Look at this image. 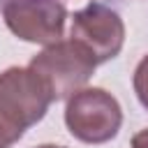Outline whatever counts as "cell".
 Returning a JSON list of instances; mask_svg holds the SVG:
<instances>
[{
    "label": "cell",
    "instance_id": "1",
    "mask_svg": "<svg viewBox=\"0 0 148 148\" xmlns=\"http://www.w3.org/2000/svg\"><path fill=\"white\" fill-rule=\"evenodd\" d=\"M53 102L44 81L30 67H9L0 74V148L14 146L39 123Z\"/></svg>",
    "mask_w": 148,
    "mask_h": 148
},
{
    "label": "cell",
    "instance_id": "2",
    "mask_svg": "<svg viewBox=\"0 0 148 148\" xmlns=\"http://www.w3.org/2000/svg\"><path fill=\"white\" fill-rule=\"evenodd\" d=\"M28 67L44 81L56 102V99H69L74 92L83 90V86L88 83V79L97 67V60L83 44L69 37L49 44L42 53H37L30 60Z\"/></svg>",
    "mask_w": 148,
    "mask_h": 148
},
{
    "label": "cell",
    "instance_id": "3",
    "mask_svg": "<svg viewBox=\"0 0 148 148\" xmlns=\"http://www.w3.org/2000/svg\"><path fill=\"white\" fill-rule=\"evenodd\" d=\"M65 123L79 141L104 143L118 134L123 111L118 99L104 88H83L67 99Z\"/></svg>",
    "mask_w": 148,
    "mask_h": 148
},
{
    "label": "cell",
    "instance_id": "4",
    "mask_svg": "<svg viewBox=\"0 0 148 148\" xmlns=\"http://www.w3.org/2000/svg\"><path fill=\"white\" fill-rule=\"evenodd\" d=\"M2 18L18 39L49 46L60 42L67 9L60 0H7Z\"/></svg>",
    "mask_w": 148,
    "mask_h": 148
},
{
    "label": "cell",
    "instance_id": "5",
    "mask_svg": "<svg viewBox=\"0 0 148 148\" xmlns=\"http://www.w3.org/2000/svg\"><path fill=\"white\" fill-rule=\"evenodd\" d=\"M72 39L83 44L97 62L116 58L125 42V25L120 16L102 2H90L72 18Z\"/></svg>",
    "mask_w": 148,
    "mask_h": 148
},
{
    "label": "cell",
    "instance_id": "6",
    "mask_svg": "<svg viewBox=\"0 0 148 148\" xmlns=\"http://www.w3.org/2000/svg\"><path fill=\"white\" fill-rule=\"evenodd\" d=\"M134 92L143 104V109H148V56L134 69Z\"/></svg>",
    "mask_w": 148,
    "mask_h": 148
},
{
    "label": "cell",
    "instance_id": "7",
    "mask_svg": "<svg viewBox=\"0 0 148 148\" xmlns=\"http://www.w3.org/2000/svg\"><path fill=\"white\" fill-rule=\"evenodd\" d=\"M132 148H148V130H141L132 136Z\"/></svg>",
    "mask_w": 148,
    "mask_h": 148
},
{
    "label": "cell",
    "instance_id": "8",
    "mask_svg": "<svg viewBox=\"0 0 148 148\" xmlns=\"http://www.w3.org/2000/svg\"><path fill=\"white\" fill-rule=\"evenodd\" d=\"M37 148H65V146H53V143H44V146H37Z\"/></svg>",
    "mask_w": 148,
    "mask_h": 148
}]
</instances>
